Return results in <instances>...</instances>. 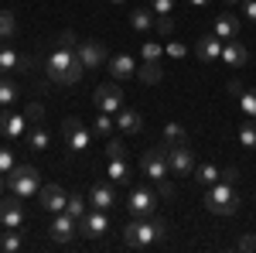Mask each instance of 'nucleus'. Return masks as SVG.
<instances>
[{
  "mask_svg": "<svg viewBox=\"0 0 256 253\" xmlns=\"http://www.w3.org/2000/svg\"><path fill=\"white\" fill-rule=\"evenodd\" d=\"M106 157H110V161H123V157H126V147H123L120 140H106Z\"/></svg>",
  "mask_w": 256,
  "mask_h": 253,
  "instance_id": "nucleus-38",
  "label": "nucleus"
},
{
  "mask_svg": "<svg viewBox=\"0 0 256 253\" xmlns=\"http://www.w3.org/2000/svg\"><path fill=\"white\" fill-rule=\"evenodd\" d=\"M4 192H7V171H0V198H4Z\"/></svg>",
  "mask_w": 256,
  "mask_h": 253,
  "instance_id": "nucleus-50",
  "label": "nucleus"
},
{
  "mask_svg": "<svg viewBox=\"0 0 256 253\" xmlns=\"http://www.w3.org/2000/svg\"><path fill=\"white\" fill-rule=\"evenodd\" d=\"M18 69H20V72H31V69H34V59H31V55H20Z\"/></svg>",
  "mask_w": 256,
  "mask_h": 253,
  "instance_id": "nucleus-46",
  "label": "nucleus"
},
{
  "mask_svg": "<svg viewBox=\"0 0 256 253\" xmlns=\"http://www.w3.org/2000/svg\"><path fill=\"white\" fill-rule=\"evenodd\" d=\"M106 229H110V219H106L102 209H89L79 219V236H86V239H99Z\"/></svg>",
  "mask_w": 256,
  "mask_h": 253,
  "instance_id": "nucleus-11",
  "label": "nucleus"
},
{
  "mask_svg": "<svg viewBox=\"0 0 256 253\" xmlns=\"http://www.w3.org/2000/svg\"><path fill=\"white\" fill-rule=\"evenodd\" d=\"M154 28H158V35H171V31H174V21H171V14H160Z\"/></svg>",
  "mask_w": 256,
  "mask_h": 253,
  "instance_id": "nucleus-42",
  "label": "nucleus"
},
{
  "mask_svg": "<svg viewBox=\"0 0 256 253\" xmlns=\"http://www.w3.org/2000/svg\"><path fill=\"white\" fill-rule=\"evenodd\" d=\"M106 175H110V181H116V185H126L130 181V168H126V161H110Z\"/></svg>",
  "mask_w": 256,
  "mask_h": 253,
  "instance_id": "nucleus-27",
  "label": "nucleus"
},
{
  "mask_svg": "<svg viewBox=\"0 0 256 253\" xmlns=\"http://www.w3.org/2000/svg\"><path fill=\"white\" fill-rule=\"evenodd\" d=\"M160 55H164V48L158 41H144V62H160Z\"/></svg>",
  "mask_w": 256,
  "mask_h": 253,
  "instance_id": "nucleus-36",
  "label": "nucleus"
},
{
  "mask_svg": "<svg viewBox=\"0 0 256 253\" xmlns=\"http://www.w3.org/2000/svg\"><path fill=\"white\" fill-rule=\"evenodd\" d=\"M0 226H4V229H20V226H24V209H20V198H18V202L0 198Z\"/></svg>",
  "mask_w": 256,
  "mask_h": 253,
  "instance_id": "nucleus-15",
  "label": "nucleus"
},
{
  "mask_svg": "<svg viewBox=\"0 0 256 253\" xmlns=\"http://www.w3.org/2000/svg\"><path fill=\"white\" fill-rule=\"evenodd\" d=\"M0 250H7V253L24 250V236H20V229H7V233L0 236Z\"/></svg>",
  "mask_w": 256,
  "mask_h": 253,
  "instance_id": "nucleus-25",
  "label": "nucleus"
},
{
  "mask_svg": "<svg viewBox=\"0 0 256 253\" xmlns=\"http://www.w3.org/2000/svg\"><path fill=\"white\" fill-rule=\"evenodd\" d=\"M126 209H130V215H150L154 209H158V195L147 192V188H134L130 202H126Z\"/></svg>",
  "mask_w": 256,
  "mask_h": 253,
  "instance_id": "nucleus-13",
  "label": "nucleus"
},
{
  "mask_svg": "<svg viewBox=\"0 0 256 253\" xmlns=\"http://www.w3.org/2000/svg\"><path fill=\"white\" fill-rule=\"evenodd\" d=\"M160 76H164V72H160L158 62H144V65L137 69V79H140V82H150V86H154V82H160Z\"/></svg>",
  "mask_w": 256,
  "mask_h": 253,
  "instance_id": "nucleus-28",
  "label": "nucleus"
},
{
  "mask_svg": "<svg viewBox=\"0 0 256 253\" xmlns=\"http://www.w3.org/2000/svg\"><path fill=\"white\" fill-rule=\"evenodd\" d=\"M239 144L242 147H256V120H242V127H239Z\"/></svg>",
  "mask_w": 256,
  "mask_h": 253,
  "instance_id": "nucleus-29",
  "label": "nucleus"
},
{
  "mask_svg": "<svg viewBox=\"0 0 256 253\" xmlns=\"http://www.w3.org/2000/svg\"><path fill=\"white\" fill-rule=\"evenodd\" d=\"M89 202H92V209H102V212H110V209H116V202H120V195L113 185H92V192H89Z\"/></svg>",
  "mask_w": 256,
  "mask_h": 253,
  "instance_id": "nucleus-16",
  "label": "nucleus"
},
{
  "mask_svg": "<svg viewBox=\"0 0 256 253\" xmlns=\"http://www.w3.org/2000/svg\"><path fill=\"white\" fill-rule=\"evenodd\" d=\"M44 72L52 82H58V86H76L86 72V65L79 62V55L72 52V48H58V52H52L48 62H44Z\"/></svg>",
  "mask_w": 256,
  "mask_h": 253,
  "instance_id": "nucleus-2",
  "label": "nucleus"
},
{
  "mask_svg": "<svg viewBox=\"0 0 256 253\" xmlns=\"http://www.w3.org/2000/svg\"><path fill=\"white\" fill-rule=\"evenodd\" d=\"M154 24H158V21H154V11H150V7H137V11H130V28H134V31L144 35V31H150Z\"/></svg>",
  "mask_w": 256,
  "mask_h": 253,
  "instance_id": "nucleus-22",
  "label": "nucleus"
},
{
  "mask_svg": "<svg viewBox=\"0 0 256 253\" xmlns=\"http://www.w3.org/2000/svg\"><path fill=\"white\" fill-rule=\"evenodd\" d=\"M168 168H171V175H192L195 171V151L188 144H168Z\"/></svg>",
  "mask_w": 256,
  "mask_h": 253,
  "instance_id": "nucleus-8",
  "label": "nucleus"
},
{
  "mask_svg": "<svg viewBox=\"0 0 256 253\" xmlns=\"http://www.w3.org/2000/svg\"><path fill=\"white\" fill-rule=\"evenodd\" d=\"M229 93H232V96H242V82H239V79L229 82Z\"/></svg>",
  "mask_w": 256,
  "mask_h": 253,
  "instance_id": "nucleus-49",
  "label": "nucleus"
},
{
  "mask_svg": "<svg viewBox=\"0 0 256 253\" xmlns=\"http://www.w3.org/2000/svg\"><path fill=\"white\" fill-rule=\"evenodd\" d=\"M164 55H168V59H184V55H188V48H184L181 41H171V45L164 48Z\"/></svg>",
  "mask_w": 256,
  "mask_h": 253,
  "instance_id": "nucleus-41",
  "label": "nucleus"
},
{
  "mask_svg": "<svg viewBox=\"0 0 256 253\" xmlns=\"http://www.w3.org/2000/svg\"><path fill=\"white\" fill-rule=\"evenodd\" d=\"M65 212L72 215V219H82V215L89 212V202H86V198H82L79 192H72L68 198H65Z\"/></svg>",
  "mask_w": 256,
  "mask_h": 253,
  "instance_id": "nucleus-24",
  "label": "nucleus"
},
{
  "mask_svg": "<svg viewBox=\"0 0 256 253\" xmlns=\"http://www.w3.org/2000/svg\"><path fill=\"white\" fill-rule=\"evenodd\" d=\"M58 48H72V52H76V48H79V35H76V31H62Z\"/></svg>",
  "mask_w": 256,
  "mask_h": 253,
  "instance_id": "nucleus-39",
  "label": "nucleus"
},
{
  "mask_svg": "<svg viewBox=\"0 0 256 253\" xmlns=\"http://www.w3.org/2000/svg\"><path fill=\"white\" fill-rule=\"evenodd\" d=\"M113 127H116L113 113H102V110H99V117L92 120V134H96V137H110V134H113Z\"/></svg>",
  "mask_w": 256,
  "mask_h": 253,
  "instance_id": "nucleus-26",
  "label": "nucleus"
},
{
  "mask_svg": "<svg viewBox=\"0 0 256 253\" xmlns=\"http://www.w3.org/2000/svg\"><path fill=\"white\" fill-rule=\"evenodd\" d=\"M216 35L222 41L239 38V18H236V14H229V11H226V14H218V18H216Z\"/></svg>",
  "mask_w": 256,
  "mask_h": 253,
  "instance_id": "nucleus-20",
  "label": "nucleus"
},
{
  "mask_svg": "<svg viewBox=\"0 0 256 253\" xmlns=\"http://www.w3.org/2000/svg\"><path fill=\"white\" fill-rule=\"evenodd\" d=\"M236 4H242V0H226V7H236Z\"/></svg>",
  "mask_w": 256,
  "mask_h": 253,
  "instance_id": "nucleus-52",
  "label": "nucleus"
},
{
  "mask_svg": "<svg viewBox=\"0 0 256 253\" xmlns=\"http://www.w3.org/2000/svg\"><path fill=\"white\" fill-rule=\"evenodd\" d=\"M110 4H126V0H110Z\"/></svg>",
  "mask_w": 256,
  "mask_h": 253,
  "instance_id": "nucleus-53",
  "label": "nucleus"
},
{
  "mask_svg": "<svg viewBox=\"0 0 256 253\" xmlns=\"http://www.w3.org/2000/svg\"><path fill=\"white\" fill-rule=\"evenodd\" d=\"M48 236H52L55 243H72V239L79 236V219H72L68 212H55L52 222H48Z\"/></svg>",
  "mask_w": 256,
  "mask_h": 253,
  "instance_id": "nucleus-9",
  "label": "nucleus"
},
{
  "mask_svg": "<svg viewBox=\"0 0 256 253\" xmlns=\"http://www.w3.org/2000/svg\"><path fill=\"white\" fill-rule=\"evenodd\" d=\"M0 229H4V226H0Z\"/></svg>",
  "mask_w": 256,
  "mask_h": 253,
  "instance_id": "nucleus-54",
  "label": "nucleus"
},
{
  "mask_svg": "<svg viewBox=\"0 0 256 253\" xmlns=\"http://www.w3.org/2000/svg\"><path fill=\"white\" fill-rule=\"evenodd\" d=\"M140 168H144V175L160 181V178L171 175V168H168V144H154V147H147L144 157H140Z\"/></svg>",
  "mask_w": 256,
  "mask_h": 253,
  "instance_id": "nucleus-6",
  "label": "nucleus"
},
{
  "mask_svg": "<svg viewBox=\"0 0 256 253\" xmlns=\"http://www.w3.org/2000/svg\"><path fill=\"white\" fill-rule=\"evenodd\" d=\"M242 11H246L250 21H256V0H242Z\"/></svg>",
  "mask_w": 256,
  "mask_h": 253,
  "instance_id": "nucleus-47",
  "label": "nucleus"
},
{
  "mask_svg": "<svg viewBox=\"0 0 256 253\" xmlns=\"http://www.w3.org/2000/svg\"><path fill=\"white\" fill-rule=\"evenodd\" d=\"M110 76L116 79V82H123V79L137 76V65H134V59H130V55H116V59L110 62Z\"/></svg>",
  "mask_w": 256,
  "mask_h": 253,
  "instance_id": "nucleus-21",
  "label": "nucleus"
},
{
  "mask_svg": "<svg viewBox=\"0 0 256 253\" xmlns=\"http://www.w3.org/2000/svg\"><path fill=\"white\" fill-rule=\"evenodd\" d=\"M28 144H31V151H44V147L52 144V134H48L44 127H38V130L31 134V140H28Z\"/></svg>",
  "mask_w": 256,
  "mask_h": 253,
  "instance_id": "nucleus-35",
  "label": "nucleus"
},
{
  "mask_svg": "<svg viewBox=\"0 0 256 253\" xmlns=\"http://www.w3.org/2000/svg\"><path fill=\"white\" fill-rule=\"evenodd\" d=\"M76 55L86 69H99V65H106V48L99 45V41H79V48H76Z\"/></svg>",
  "mask_w": 256,
  "mask_h": 253,
  "instance_id": "nucleus-12",
  "label": "nucleus"
},
{
  "mask_svg": "<svg viewBox=\"0 0 256 253\" xmlns=\"http://www.w3.org/2000/svg\"><path fill=\"white\" fill-rule=\"evenodd\" d=\"M239 106H242V113H246L250 120H256V89H250V93L242 89V96H239Z\"/></svg>",
  "mask_w": 256,
  "mask_h": 253,
  "instance_id": "nucleus-32",
  "label": "nucleus"
},
{
  "mask_svg": "<svg viewBox=\"0 0 256 253\" xmlns=\"http://www.w3.org/2000/svg\"><path fill=\"white\" fill-rule=\"evenodd\" d=\"M62 140H65L68 151H86V147L92 144V130H89L79 117H65L62 120Z\"/></svg>",
  "mask_w": 256,
  "mask_h": 253,
  "instance_id": "nucleus-5",
  "label": "nucleus"
},
{
  "mask_svg": "<svg viewBox=\"0 0 256 253\" xmlns=\"http://www.w3.org/2000/svg\"><path fill=\"white\" fill-rule=\"evenodd\" d=\"M188 4H195V7H205V4H208V0H188Z\"/></svg>",
  "mask_w": 256,
  "mask_h": 253,
  "instance_id": "nucleus-51",
  "label": "nucleus"
},
{
  "mask_svg": "<svg viewBox=\"0 0 256 253\" xmlns=\"http://www.w3.org/2000/svg\"><path fill=\"white\" fill-rule=\"evenodd\" d=\"M236 250H256V236H239V243H236Z\"/></svg>",
  "mask_w": 256,
  "mask_h": 253,
  "instance_id": "nucleus-45",
  "label": "nucleus"
},
{
  "mask_svg": "<svg viewBox=\"0 0 256 253\" xmlns=\"http://www.w3.org/2000/svg\"><path fill=\"white\" fill-rule=\"evenodd\" d=\"M222 45H226V41L218 38L216 31H212V35H205V38H198V45H195V55L202 62H205V65H208V62H218L222 59Z\"/></svg>",
  "mask_w": 256,
  "mask_h": 253,
  "instance_id": "nucleus-14",
  "label": "nucleus"
},
{
  "mask_svg": "<svg viewBox=\"0 0 256 253\" xmlns=\"http://www.w3.org/2000/svg\"><path fill=\"white\" fill-rule=\"evenodd\" d=\"M20 55L14 48H7V45H0V72H10V69H18Z\"/></svg>",
  "mask_w": 256,
  "mask_h": 253,
  "instance_id": "nucleus-30",
  "label": "nucleus"
},
{
  "mask_svg": "<svg viewBox=\"0 0 256 253\" xmlns=\"http://www.w3.org/2000/svg\"><path fill=\"white\" fill-rule=\"evenodd\" d=\"M65 198L68 195L62 192L58 185H41L38 188V212H48V215L65 212Z\"/></svg>",
  "mask_w": 256,
  "mask_h": 253,
  "instance_id": "nucleus-10",
  "label": "nucleus"
},
{
  "mask_svg": "<svg viewBox=\"0 0 256 253\" xmlns=\"http://www.w3.org/2000/svg\"><path fill=\"white\" fill-rule=\"evenodd\" d=\"M92 103H96V110H102V113H120L123 110V89H120L116 79L96 86L92 89Z\"/></svg>",
  "mask_w": 256,
  "mask_h": 253,
  "instance_id": "nucleus-7",
  "label": "nucleus"
},
{
  "mask_svg": "<svg viewBox=\"0 0 256 253\" xmlns=\"http://www.w3.org/2000/svg\"><path fill=\"white\" fill-rule=\"evenodd\" d=\"M116 127L123 134H140V130H144V117H140L137 110H126V106H123L116 113Z\"/></svg>",
  "mask_w": 256,
  "mask_h": 253,
  "instance_id": "nucleus-19",
  "label": "nucleus"
},
{
  "mask_svg": "<svg viewBox=\"0 0 256 253\" xmlns=\"http://www.w3.org/2000/svg\"><path fill=\"white\" fill-rule=\"evenodd\" d=\"M222 62H226V65H246V62H250V48H246V45H242V41H236V38H229L226 41V45H222Z\"/></svg>",
  "mask_w": 256,
  "mask_h": 253,
  "instance_id": "nucleus-17",
  "label": "nucleus"
},
{
  "mask_svg": "<svg viewBox=\"0 0 256 253\" xmlns=\"http://www.w3.org/2000/svg\"><path fill=\"white\" fill-rule=\"evenodd\" d=\"M239 178V171L236 168H226V171H222V178H218V181H229V185H232V181H236Z\"/></svg>",
  "mask_w": 256,
  "mask_h": 253,
  "instance_id": "nucleus-48",
  "label": "nucleus"
},
{
  "mask_svg": "<svg viewBox=\"0 0 256 253\" xmlns=\"http://www.w3.org/2000/svg\"><path fill=\"white\" fill-rule=\"evenodd\" d=\"M14 168V154H10V147H0V171H10Z\"/></svg>",
  "mask_w": 256,
  "mask_h": 253,
  "instance_id": "nucleus-43",
  "label": "nucleus"
},
{
  "mask_svg": "<svg viewBox=\"0 0 256 253\" xmlns=\"http://www.w3.org/2000/svg\"><path fill=\"white\" fill-rule=\"evenodd\" d=\"M24 127H28V120H24V117L10 113V110H0V134H4V137H20V134H24Z\"/></svg>",
  "mask_w": 256,
  "mask_h": 253,
  "instance_id": "nucleus-18",
  "label": "nucleus"
},
{
  "mask_svg": "<svg viewBox=\"0 0 256 253\" xmlns=\"http://www.w3.org/2000/svg\"><path fill=\"white\" fill-rule=\"evenodd\" d=\"M24 120H28V123H41V120H44V106H41V103H28Z\"/></svg>",
  "mask_w": 256,
  "mask_h": 253,
  "instance_id": "nucleus-37",
  "label": "nucleus"
},
{
  "mask_svg": "<svg viewBox=\"0 0 256 253\" xmlns=\"http://www.w3.org/2000/svg\"><path fill=\"white\" fill-rule=\"evenodd\" d=\"M7 185H10V192H14V198H34L38 195V171L31 168V164H14L10 171H7Z\"/></svg>",
  "mask_w": 256,
  "mask_h": 253,
  "instance_id": "nucleus-4",
  "label": "nucleus"
},
{
  "mask_svg": "<svg viewBox=\"0 0 256 253\" xmlns=\"http://www.w3.org/2000/svg\"><path fill=\"white\" fill-rule=\"evenodd\" d=\"M158 195H160V198H174V185H171L168 178H160V188H158Z\"/></svg>",
  "mask_w": 256,
  "mask_h": 253,
  "instance_id": "nucleus-44",
  "label": "nucleus"
},
{
  "mask_svg": "<svg viewBox=\"0 0 256 253\" xmlns=\"http://www.w3.org/2000/svg\"><path fill=\"white\" fill-rule=\"evenodd\" d=\"M195 178H198V185H205V188H208V185H216L218 178H222V171H218L212 161H205V164H198V168H195Z\"/></svg>",
  "mask_w": 256,
  "mask_h": 253,
  "instance_id": "nucleus-23",
  "label": "nucleus"
},
{
  "mask_svg": "<svg viewBox=\"0 0 256 253\" xmlns=\"http://www.w3.org/2000/svg\"><path fill=\"white\" fill-rule=\"evenodd\" d=\"M205 209L212 215H232V212H239V198L236 195V188L229 185V181H216V185H208V192H205Z\"/></svg>",
  "mask_w": 256,
  "mask_h": 253,
  "instance_id": "nucleus-3",
  "label": "nucleus"
},
{
  "mask_svg": "<svg viewBox=\"0 0 256 253\" xmlns=\"http://www.w3.org/2000/svg\"><path fill=\"white\" fill-rule=\"evenodd\" d=\"M164 140H168V144H188V134H184L181 123H168V127H164Z\"/></svg>",
  "mask_w": 256,
  "mask_h": 253,
  "instance_id": "nucleus-31",
  "label": "nucleus"
},
{
  "mask_svg": "<svg viewBox=\"0 0 256 253\" xmlns=\"http://www.w3.org/2000/svg\"><path fill=\"white\" fill-rule=\"evenodd\" d=\"M168 239V222L164 219H147V215H134L126 226H123V243L130 250H147V246H158Z\"/></svg>",
  "mask_w": 256,
  "mask_h": 253,
  "instance_id": "nucleus-1",
  "label": "nucleus"
},
{
  "mask_svg": "<svg viewBox=\"0 0 256 253\" xmlns=\"http://www.w3.org/2000/svg\"><path fill=\"white\" fill-rule=\"evenodd\" d=\"M18 31V21H14V14L10 11H0V38H10Z\"/></svg>",
  "mask_w": 256,
  "mask_h": 253,
  "instance_id": "nucleus-33",
  "label": "nucleus"
},
{
  "mask_svg": "<svg viewBox=\"0 0 256 253\" xmlns=\"http://www.w3.org/2000/svg\"><path fill=\"white\" fill-rule=\"evenodd\" d=\"M14 99H18V86L7 82V79H0V106H10Z\"/></svg>",
  "mask_w": 256,
  "mask_h": 253,
  "instance_id": "nucleus-34",
  "label": "nucleus"
},
{
  "mask_svg": "<svg viewBox=\"0 0 256 253\" xmlns=\"http://www.w3.org/2000/svg\"><path fill=\"white\" fill-rule=\"evenodd\" d=\"M147 4H150V11H154V14H171V11H174V0H147Z\"/></svg>",
  "mask_w": 256,
  "mask_h": 253,
  "instance_id": "nucleus-40",
  "label": "nucleus"
}]
</instances>
